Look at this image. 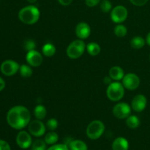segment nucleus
I'll use <instances>...</instances> for the list:
<instances>
[{"label": "nucleus", "mask_w": 150, "mask_h": 150, "mask_svg": "<svg viewBox=\"0 0 150 150\" xmlns=\"http://www.w3.org/2000/svg\"><path fill=\"white\" fill-rule=\"evenodd\" d=\"M46 126L50 130H54L57 128L58 127V121L56 119L51 118L48 120L46 123Z\"/></svg>", "instance_id": "29"}, {"label": "nucleus", "mask_w": 150, "mask_h": 150, "mask_svg": "<svg viewBox=\"0 0 150 150\" xmlns=\"http://www.w3.org/2000/svg\"><path fill=\"white\" fill-rule=\"evenodd\" d=\"M105 131V125L100 120H94L91 122L86 127V133L89 139L97 140L102 136Z\"/></svg>", "instance_id": "4"}, {"label": "nucleus", "mask_w": 150, "mask_h": 150, "mask_svg": "<svg viewBox=\"0 0 150 150\" xmlns=\"http://www.w3.org/2000/svg\"><path fill=\"white\" fill-rule=\"evenodd\" d=\"M109 76L112 80L120 81L122 80L123 77L125 76L124 70L122 67L119 66H114L112 67L109 70Z\"/></svg>", "instance_id": "16"}, {"label": "nucleus", "mask_w": 150, "mask_h": 150, "mask_svg": "<svg viewBox=\"0 0 150 150\" xmlns=\"http://www.w3.org/2000/svg\"><path fill=\"white\" fill-rule=\"evenodd\" d=\"M131 113V108L126 103H120L113 108V114L117 118L123 120L127 119Z\"/></svg>", "instance_id": "8"}, {"label": "nucleus", "mask_w": 150, "mask_h": 150, "mask_svg": "<svg viewBox=\"0 0 150 150\" xmlns=\"http://www.w3.org/2000/svg\"><path fill=\"white\" fill-rule=\"evenodd\" d=\"M34 114H35V117H36L38 120H43L47 114L46 108H45V107L43 106L42 105H38L35 107V111H34Z\"/></svg>", "instance_id": "22"}, {"label": "nucleus", "mask_w": 150, "mask_h": 150, "mask_svg": "<svg viewBox=\"0 0 150 150\" xmlns=\"http://www.w3.org/2000/svg\"><path fill=\"white\" fill-rule=\"evenodd\" d=\"M86 50H87V52L90 54L91 56H98V54L100 53V46L99 44H98L97 42H89L87 45H86Z\"/></svg>", "instance_id": "21"}, {"label": "nucleus", "mask_w": 150, "mask_h": 150, "mask_svg": "<svg viewBox=\"0 0 150 150\" xmlns=\"http://www.w3.org/2000/svg\"><path fill=\"white\" fill-rule=\"evenodd\" d=\"M145 43H146V40L140 36L134 37L132 38L131 41H130V45H131L132 48H135V49L142 48L145 45Z\"/></svg>", "instance_id": "18"}, {"label": "nucleus", "mask_w": 150, "mask_h": 150, "mask_svg": "<svg viewBox=\"0 0 150 150\" xmlns=\"http://www.w3.org/2000/svg\"><path fill=\"white\" fill-rule=\"evenodd\" d=\"M67 146L70 150H88L86 143L81 140H71Z\"/></svg>", "instance_id": "17"}, {"label": "nucleus", "mask_w": 150, "mask_h": 150, "mask_svg": "<svg viewBox=\"0 0 150 150\" xmlns=\"http://www.w3.org/2000/svg\"><path fill=\"white\" fill-rule=\"evenodd\" d=\"M127 33V28L122 23H118V25H117L114 28V34L116 36L119 37V38H123V37L126 36Z\"/></svg>", "instance_id": "24"}, {"label": "nucleus", "mask_w": 150, "mask_h": 150, "mask_svg": "<svg viewBox=\"0 0 150 150\" xmlns=\"http://www.w3.org/2000/svg\"><path fill=\"white\" fill-rule=\"evenodd\" d=\"M128 11L127 8L122 5H118L111 10V18L114 23H121L127 19Z\"/></svg>", "instance_id": "6"}, {"label": "nucleus", "mask_w": 150, "mask_h": 150, "mask_svg": "<svg viewBox=\"0 0 150 150\" xmlns=\"http://www.w3.org/2000/svg\"><path fill=\"white\" fill-rule=\"evenodd\" d=\"M26 59L29 65L32 67H39L43 61V58L41 54L36 50L28 51L26 56Z\"/></svg>", "instance_id": "12"}, {"label": "nucleus", "mask_w": 150, "mask_h": 150, "mask_svg": "<svg viewBox=\"0 0 150 150\" xmlns=\"http://www.w3.org/2000/svg\"><path fill=\"white\" fill-rule=\"evenodd\" d=\"M86 48V44L82 40H76L67 46L66 53L70 59H76L83 55Z\"/></svg>", "instance_id": "3"}, {"label": "nucleus", "mask_w": 150, "mask_h": 150, "mask_svg": "<svg viewBox=\"0 0 150 150\" xmlns=\"http://www.w3.org/2000/svg\"><path fill=\"white\" fill-rule=\"evenodd\" d=\"M111 78L110 77V76H106V77H105V79H104V83H106V84L109 85L110 83H111Z\"/></svg>", "instance_id": "36"}, {"label": "nucleus", "mask_w": 150, "mask_h": 150, "mask_svg": "<svg viewBox=\"0 0 150 150\" xmlns=\"http://www.w3.org/2000/svg\"><path fill=\"white\" fill-rule=\"evenodd\" d=\"M106 95L111 101H119L124 97L125 87L122 83L118 81L111 82L107 88Z\"/></svg>", "instance_id": "5"}, {"label": "nucleus", "mask_w": 150, "mask_h": 150, "mask_svg": "<svg viewBox=\"0 0 150 150\" xmlns=\"http://www.w3.org/2000/svg\"><path fill=\"white\" fill-rule=\"evenodd\" d=\"M27 1H29V3H31V4H33V3L36 2V1H37V0H27Z\"/></svg>", "instance_id": "38"}, {"label": "nucleus", "mask_w": 150, "mask_h": 150, "mask_svg": "<svg viewBox=\"0 0 150 150\" xmlns=\"http://www.w3.org/2000/svg\"><path fill=\"white\" fill-rule=\"evenodd\" d=\"M58 1L62 6H68L71 4L73 0H58Z\"/></svg>", "instance_id": "34"}, {"label": "nucleus", "mask_w": 150, "mask_h": 150, "mask_svg": "<svg viewBox=\"0 0 150 150\" xmlns=\"http://www.w3.org/2000/svg\"><path fill=\"white\" fill-rule=\"evenodd\" d=\"M23 47H24V49L27 51H32V50H35V47H36V43L32 40H26L23 42Z\"/></svg>", "instance_id": "28"}, {"label": "nucleus", "mask_w": 150, "mask_h": 150, "mask_svg": "<svg viewBox=\"0 0 150 150\" xmlns=\"http://www.w3.org/2000/svg\"><path fill=\"white\" fill-rule=\"evenodd\" d=\"M4 87H5V82L2 78L0 77V92L2 91L4 89Z\"/></svg>", "instance_id": "35"}, {"label": "nucleus", "mask_w": 150, "mask_h": 150, "mask_svg": "<svg viewBox=\"0 0 150 150\" xmlns=\"http://www.w3.org/2000/svg\"><path fill=\"white\" fill-rule=\"evenodd\" d=\"M146 104H147V100L146 97L144 95L139 94L133 98L131 103V107L136 112H142L146 107Z\"/></svg>", "instance_id": "13"}, {"label": "nucleus", "mask_w": 150, "mask_h": 150, "mask_svg": "<svg viewBox=\"0 0 150 150\" xmlns=\"http://www.w3.org/2000/svg\"><path fill=\"white\" fill-rule=\"evenodd\" d=\"M113 150H128L129 142L125 138L118 137L112 144Z\"/></svg>", "instance_id": "15"}, {"label": "nucleus", "mask_w": 150, "mask_h": 150, "mask_svg": "<svg viewBox=\"0 0 150 150\" xmlns=\"http://www.w3.org/2000/svg\"><path fill=\"white\" fill-rule=\"evenodd\" d=\"M149 59H150V55H149Z\"/></svg>", "instance_id": "39"}, {"label": "nucleus", "mask_w": 150, "mask_h": 150, "mask_svg": "<svg viewBox=\"0 0 150 150\" xmlns=\"http://www.w3.org/2000/svg\"><path fill=\"white\" fill-rule=\"evenodd\" d=\"M42 54L45 57H51L55 54L56 53V47L53 45L52 43H45V45L42 46Z\"/></svg>", "instance_id": "20"}, {"label": "nucleus", "mask_w": 150, "mask_h": 150, "mask_svg": "<svg viewBox=\"0 0 150 150\" xmlns=\"http://www.w3.org/2000/svg\"><path fill=\"white\" fill-rule=\"evenodd\" d=\"M40 10L35 6L29 5L23 7L18 13V18L22 23L28 25L35 24L40 18Z\"/></svg>", "instance_id": "2"}, {"label": "nucleus", "mask_w": 150, "mask_h": 150, "mask_svg": "<svg viewBox=\"0 0 150 150\" xmlns=\"http://www.w3.org/2000/svg\"><path fill=\"white\" fill-rule=\"evenodd\" d=\"M100 0H85V4L89 7H93L98 5Z\"/></svg>", "instance_id": "33"}, {"label": "nucleus", "mask_w": 150, "mask_h": 150, "mask_svg": "<svg viewBox=\"0 0 150 150\" xmlns=\"http://www.w3.org/2000/svg\"><path fill=\"white\" fill-rule=\"evenodd\" d=\"M100 10H102V12H103V13H108L112 9V4L108 0H103L100 2Z\"/></svg>", "instance_id": "27"}, {"label": "nucleus", "mask_w": 150, "mask_h": 150, "mask_svg": "<svg viewBox=\"0 0 150 150\" xmlns=\"http://www.w3.org/2000/svg\"><path fill=\"white\" fill-rule=\"evenodd\" d=\"M146 42L150 46V32H149L146 38Z\"/></svg>", "instance_id": "37"}, {"label": "nucleus", "mask_w": 150, "mask_h": 150, "mask_svg": "<svg viewBox=\"0 0 150 150\" xmlns=\"http://www.w3.org/2000/svg\"><path fill=\"white\" fill-rule=\"evenodd\" d=\"M122 84L129 90H135L140 85V79L135 73H127L123 77Z\"/></svg>", "instance_id": "9"}, {"label": "nucleus", "mask_w": 150, "mask_h": 150, "mask_svg": "<svg viewBox=\"0 0 150 150\" xmlns=\"http://www.w3.org/2000/svg\"><path fill=\"white\" fill-rule=\"evenodd\" d=\"M126 125L130 129H136L140 125L139 117L135 115H130L126 119Z\"/></svg>", "instance_id": "19"}, {"label": "nucleus", "mask_w": 150, "mask_h": 150, "mask_svg": "<svg viewBox=\"0 0 150 150\" xmlns=\"http://www.w3.org/2000/svg\"><path fill=\"white\" fill-rule=\"evenodd\" d=\"M91 34V28L88 23L80 22L76 27V35L80 40H85L89 37Z\"/></svg>", "instance_id": "14"}, {"label": "nucleus", "mask_w": 150, "mask_h": 150, "mask_svg": "<svg viewBox=\"0 0 150 150\" xmlns=\"http://www.w3.org/2000/svg\"><path fill=\"white\" fill-rule=\"evenodd\" d=\"M58 140H59L58 134L54 131H51V132H49V133H46V135L45 136V139H44V141L45 142V143H46L47 144H49V145L55 144Z\"/></svg>", "instance_id": "23"}, {"label": "nucleus", "mask_w": 150, "mask_h": 150, "mask_svg": "<svg viewBox=\"0 0 150 150\" xmlns=\"http://www.w3.org/2000/svg\"><path fill=\"white\" fill-rule=\"evenodd\" d=\"M0 150H11V148L7 142L0 139Z\"/></svg>", "instance_id": "32"}, {"label": "nucleus", "mask_w": 150, "mask_h": 150, "mask_svg": "<svg viewBox=\"0 0 150 150\" xmlns=\"http://www.w3.org/2000/svg\"><path fill=\"white\" fill-rule=\"evenodd\" d=\"M47 150H70L69 146L65 144H54L50 146Z\"/></svg>", "instance_id": "30"}, {"label": "nucleus", "mask_w": 150, "mask_h": 150, "mask_svg": "<svg viewBox=\"0 0 150 150\" xmlns=\"http://www.w3.org/2000/svg\"><path fill=\"white\" fill-rule=\"evenodd\" d=\"M30 112L27 108L16 105L9 110L7 114V122L9 125L16 130H22L30 122Z\"/></svg>", "instance_id": "1"}, {"label": "nucleus", "mask_w": 150, "mask_h": 150, "mask_svg": "<svg viewBox=\"0 0 150 150\" xmlns=\"http://www.w3.org/2000/svg\"><path fill=\"white\" fill-rule=\"evenodd\" d=\"M20 65L18 63L13 60H5L0 66L1 72L6 76H14L19 70Z\"/></svg>", "instance_id": "7"}, {"label": "nucleus", "mask_w": 150, "mask_h": 150, "mask_svg": "<svg viewBox=\"0 0 150 150\" xmlns=\"http://www.w3.org/2000/svg\"><path fill=\"white\" fill-rule=\"evenodd\" d=\"M19 72H20L21 76L23 78L31 77L32 73H33L32 69L29 65H26V64H22V65H21L20 68H19Z\"/></svg>", "instance_id": "25"}, {"label": "nucleus", "mask_w": 150, "mask_h": 150, "mask_svg": "<svg viewBox=\"0 0 150 150\" xmlns=\"http://www.w3.org/2000/svg\"><path fill=\"white\" fill-rule=\"evenodd\" d=\"M16 143L18 146L23 149H28L32 144V139L30 134L24 130H21L16 136Z\"/></svg>", "instance_id": "11"}, {"label": "nucleus", "mask_w": 150, "mask_h": 150, "mask_svg": "<svg viewBox=\"0 0 150 150\" xmlns=\"http://www.w3.org/2000/svg\"><path fill=\"white\" fill-rule=\"evenodd\" d=\"M46 144L44 140L37 139L32 142V150H46Z\"/></svg>", "instance_id": "26"}, {"label": "nucleus", "mask_w": 150, "mask_h": 150, "mask_svg": "<svg viewBox=\"0 0 150 150\" xmlns=\"http://www.w3.org/2000/svg\"><path fill=\"white\" fill-rule=\"evenodd\" d=\"M149 0H130V2L135 6H138V7H141V6H144L148 2Z\"/></svg>", "instance_id": "31"}, {"label": "nucleus", "mask_w": 150, "mask_h": 150, "mask_svg": "<svg viewBox=\"0 0 150 150\" xmlns=\"http://www.w3.org/2000/svg\"><path fill=\"white\" fill-rule=\"evenodd\" d=\"M28 126L29 133L35 137H40L45 134V126L40 120H33L29 122Z\"/></svg>", "instance_id": "10"}]
</instances>
